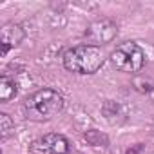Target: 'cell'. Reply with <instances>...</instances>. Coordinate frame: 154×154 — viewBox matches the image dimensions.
Listing matches in <instances>:
<instances>
[{
    "mask_svg": "<svg viewBox=\"0 0 154 154\" xmlns=\"http://www.w3.org/2000/svg\"><path fill=\"white\" fill-rule=\"evenodd\" d=\"M141 152H143V145H141V143H136L134 147L127 149V152H125V154H141Z\"/></svg>",
    "mask_w": 154,
    "mask_h": 154,
    "instance_id": "obj_11",
    "label": "cell"
},
{
    "mask_svg": "<svg viewBox=\"0 0 154 154\" xmlns=\"http://www.w3.org/2000/svg\"><path fill=\"white\" fill-rule=\"evenodd\" d=\"M103 51L96 45L80 44L67 49L62 56L63 67L76 74H94L103 65Z\"/></svg>",
    "mask_w": 154,
    "mask_h": 154,
    "instance_id": "obj_2",
    "label": "cell"
},
{
    "mask_svg": "<svg viewBox=\"0 0 154 154\" xmlns=\"http://www.w3.org/2000/svg\"><path fill=\"white\" fill-rule=\"evenodd\" d=\"M84 140L91 145V147H107L109 145V136L98 129H89L84 132Z\"/></svg>",
    "mask_w": 154,
    "mask_h": 154,
    "instance_id": "obj_9",
    "label": "cell"
},
{
    "mask_svg": "<svg viewBox=\"0 0 154 154\" xmlns=\"http://www.w3.org/2000/svg\"><path fill=\"white\" fill-rule=\"evenodd\" d=\"M17 93H18V84L13 78H9V76L4 74L2 78H0V100L9 102V100H13L17 96Z\"/></svg>",
    "mask_w": 154,
    "mask_h": 154,
    "instance_id": "obj_8",
    "label": "cell"
},
{
    "mask_svg": "<svg viewBox=\"0 0 154 154\" xmlns=\"http://www.w3.org/2000/svg\"><path fill=\"white\" fill-rule=\"evenodd\" d=\"M13 131H15L13 120H11L6 112H2V114H0V136H2V141H6V140L13 134Z\"/></svg>",
    "mask_w": 154,
    "mask_h": 154,
    "instance_id": "obj_10",
    "label": "cell"
},
{
    "mask_svg": "<svg viewBox=\"0 0 154 154\" xmlns=\"http://www.w3.org/2000/svg\"><path fill=\"white\" fill-rule=\"evenodd\" d=\"M116 35H118V27L109 18H100V20L91 22L84 33L89 45H96V47H100L103 44H111L116 38Z\"/></svg>",
    "mask_w": 154,
    "mask_h": 154,
    "instance_id": "obj_4",
    "label": "cell"
},
{
    "mask_svg": "<svg viewBox=\"0 0 154 154\" xmlns=\"http://www.w3.org/2000/svg\"><path fill=\"white\" fill-rule=\"evenodd\" d=\"M35 149L42 154H69V141L65 136L51 132L35 143Z\"/></svg>",
    "mask_w": 154,
    "mask_h": 154,
    "instance_id": "obj_5",
    "label": "cell"
},
{
    "mask_svg": "<svg viewBox=\"0 0 154 154\" xmlns=\"http://www.w3.org/2000/svg\"><path fill=\"white\" fill-rule=\"evenodd\" d=\"M26 38V31L22 29L20 24L9 22L4 24L2 29H0V42H2V56L8 54V51L11 47H17L22 44V40Z\"/></svg>",
    "mask_w": 154,
    "mask_h": 154,
    "instance_id": "obj_6",
    "label": "cell"
},
{
    "mask_svg": "<svg viewBox=\"0 0 154 154\" xmlns=\"http://www.w3.org/2000/svg\"><path fill=\"white\" fill-rule=\"evenodd\" d=\"M102 112L107 118V122H111V123H122L125 120V109L118 102H112V100H109V102L103 103Z\"/></svg>",
    "mask_w": 154,
    "mask_h": 154,
    "instance_id": "obj_7",
    "label": "cell"
},
{
    "mask_svg": "<svg viewBox=\"0 0 154 154\" xmlns=\"http://www.w3.org/2000/svg\"><path fill=\"white\" fill-rule=\"evenodd\" d=\"M63 107V98L54 89H38L24 102V116L31 122H47Z\"/></svg>",
    "mask_w": 154,
    "mask_h": 154,
    "instance_id": "obj_1",
    "label": "cell"
},
{
    "mask_svg": "<svg viewBox=\"0 0 154 154\" xmlns=\"http://www.w3.org/2000/svg\"><path fill=\"white\" fill-rule=\"evenodd\" d=\"M109 60L112 67L122 72H140L145 65V53L141 51L138 44L125 42V44H120L111 53Z\"/></svg>",
    "mask_w": 154,
    "mask_h": 154,
    "instance_id": "obj_3",
    "label": "cell"
}]
</instances>
